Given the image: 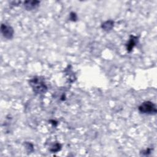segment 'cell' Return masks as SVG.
Returning a JSON list of instances; mask_svg holds the SVG:
<instances>
[{
	"mask_svg": "<svg viewBox=\"0 0 157 157\" xmlns=\"http://www.w3.org/2000/svg\"><path fill=\"white\" fill-rule=\"evenodd\" d=\"M29 84L36 94H44L47 91V86L44 81V79L41 77H33L30 80Z\"/></svg>",
	"mask_w": 157,
	"mask_h": 157,
	"instance_id": "6da1fadb",
	"label": "cell"
},
{
	"mask_svg": "<svg viewBox=\"0 0 157 157\" xmlns=\"http://www.w3.org/2000/svg\"><path fill=\"white\" fill-rule=\"evenodd\" d=\"M139 111L144 114L155 115L157 112L155 104L152 101H144L138 108Z\"/></svg>",
	"mask_w": 157,
	"mask_h": 157,
	"instance_id": "7a4b0ae2",
	"label": "cell"
},
{
	"mask_svg": "<svg viewBox=\"0 0 157 157\" xmlns=\"http://www.w3.org/2000/svg\"><path fill=\"white\" fill-rule=\"evenodd\" d=\"M1 32L3 36L8 39H11L14 36V29L10 25L7 24H2L1 26Z\"/></svg>",
	"mask_w": 157,
	"mask_h": 157,
	"instance_id": "3957f363",
	"label": "cell"
},
{
	"mask_svg": "<svg viewBox=\"0 0 157 157\" xmlns=\"http://www.w3.org/2000/svg\"><path fill=\"white\" fill-rule=\"evenodd\" d=\"M138 42V37L135 36H130L129 41L126 44V48L128 52H131L133 48L136 45L137 43Z\"/></svg>",
	"mask_w": 157,
	"mask_h": 157,
	"instance_id": "277c9868",
	"label": "cell"
},
{
	"mask_svg": "<svg viewBox=\"0 0 157 157\" xmlns=\"http://www.w3.org/2000/svg\"><path fill=\"white\" fill-rule=\"evenodd\" d=\"M39 4L38 1H26L24 2V8L27 11H32L36 9Z\"/></svg>",
	"mask_w": 157,
	"mask_h": 157,
	"instance_id": "5b68a950",
	"label": "cell"
},
{
	"mask_svg": "<svg viewBox=\"0 0 157 157\" xmlns=\"http://www.w3.org/2000/svg\"><path fill=\"white\" fill-rule=\"evenodd\" d=\"M114 25V21H112V20H108V21L105 22L103 23L102 24L101 28L104 31L109 32V31H111L113 28Z\"/></svg>",
	"mask_w": 157,
	"mask_h": 157,
	"instance_id": "8992f818",
	"label": "cell"
},
{
	"mask_svg": "<svg viewBox=\"0 0 157 157\" xmlns=\"http://www.w3.org/2000/svg\"><path fill=\"white\" fill-rule=\"evenodd\" d=\"M62 149V145L60 143H55L52 145L50 149V151L52 153H56L60 151Z\"/></svg>",
	"mask_w": 157,
	"mask_h": 157,
	"instance_id": "52a82bcc",
	"label": "cell"
},
{
	"mask_svg": "<svg viewBox=\"0 0 157 157\" xmlns=\"http://www.w3.org/2000/svg\"><path fill=\"white\" fill-rule=\"evenodd\" d=\"M26 149H28V152H32L33 151V146L32 145V144H31L30 143L28 142H26Z\"/></svg>",
	"mask_w": 157,
	"mask_h": 157,
	"instance_id": "ba28073f",
	"label": "cell"
},
{
	"mask_svg": "<svg viewBox=\"0 0 157 157\" xmlns=\"http://www.w3.org/2000/svg\"><path fill=\"white\" fill-rule=\"evenodd\" d=\"M77 19V17L75 13L71 12L70 14V20L72 21H76Z\"/></svg>",
	"mask_w": 157,
	"mask_h": 157,
	"instance_id": "9c48e42d",
	"label": "cell"
},
{
	"mask_svg": "<svg viewBox=\"0 0 157 157\" xmlns=\"http://www.w3.org/2000/svg\"><path fill=\"white\" fill-rule=\"evenodd\" d=\"M150 152H151V149H147L146 150L143 151V153H145L146 155H148Z\"/></svg>",
	"mask_w": 157,
	"mask_h": 157,
	"instance_id": "30bf717a",
	"label": "cell"
}]
</instances>
